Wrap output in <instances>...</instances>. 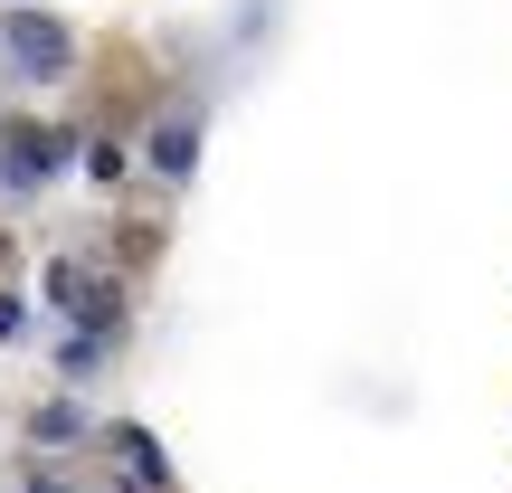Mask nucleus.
Segmentation results:
<instances>
[{"label": "nucleus", "instance_id": "1", "mask_svg": "<svg viewBox=\"0 0 512 493\" xmlns=\"http://www.w3.org/2000/svg\"><path fill=\"white\" fill-rule=\"evenodd\" d=\"M0 48H10L19 76H57V67H67V29H57L48 10H10V19H0Z\"/></svg>", "mask_w": 512, "mask_h": 493}, {"label": "nucleus", "instance_id": "5", "mask_svg": "<svg viewBox=\"0 0 512 493\" xmlns=\"http://www.w3.org/2000/svg\"><path fill=\"white\" fill-rule=\"evenodd\" d=\"M38 437H48V446H67V437H86V408H38Z\"/></svg>", "mask_w": 512, "mask_h": 493}, {"label": "nucleus", "instance_id": "4", "mask_svg": "<svg viewBox=\"0 0 512 493\" xmlns=\"http://www.w3.org/2000/svg\"><path fill=\"white\" fill-rule=\"evenodd\" d=\"M114 446H124V465H133V484H171V465H162V446H152L143 427H114Z\"/></svg>", "mask_w": 512, "mask_h": 493}, {"label": "nucleus", "instance_id": "6", "mask_svg": "<svg viewBox=\"0 0 512 493\" xmlns=\"http://www.w3.org/2000/svg\"><path fill=\"white\" fill-rule=\"evenodd\" d=\"M19 323H29V304H19V294H0V342H19Z\"/></svg>", "mask_w": 512, "mask_h": 493}, {"label": "nucleus", "instance_id": "7", "mask_svg": "<svg viewBox=\"0 0 512 493\" xmlns=\"http://www.w3.org/2000/svg\"><path fill=\"white\" fill-rule=\"evenodd\" d=\"M29 493H67V484H48V475H38V484H29Z\"/></svg>", "mask_w": 512, "mask_h": 493}, {"label": "nucleus", "instance_id": "2", "mask_svg": "<svg viewBox=\"0 0 512 493\" xmlns=\"http://www.w3.org/2000/svg\"><path fill=\"white\" fill-rule=\"evenodd\" d=\"M67 152H76L67 133H29V124H19V133H0V181H10V190H38Z\"/></svg>", "mask_w": 512, "mask_h": 493}, {"label": "nucleus", "instance_id": "3", "mask_svg": "<svg viewBox=\"0 0 512 493\" xmlns=\"http://www.w3.org/2000/svg\"><path fill=\"white\" fill-rule=\"evenodd\" d=\"M190 162H200V114H171V124L152 133V171H162V181H190Z\"/></svg>", "mask_w": 512, "mask_h": 493}]
</instances>
